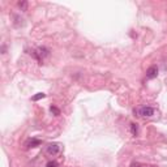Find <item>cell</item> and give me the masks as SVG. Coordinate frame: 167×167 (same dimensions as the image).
I'll return each mask as SVG.
<instances>
[{
    "label": "cell",
    "mask_w": 167,
    "mask_h": 167,
    "mask_svg": "<svg viewBox=\"0 0 167 167\" xmlns=\"http://www.w3.org/2000/svg\"><path fill=\"white\" fill-rule=\"evenodd\" d=\"M46 167H58V162L56 161H50L48 163L46 164Z\"/></svg>",
    "instance_id": "obj_10"
},
{
    "label": "cell",
    "mask_w": 167,
    "mask_h": 167,
    "mask_svg": "<svg viewBox=\"0 0 167 167\" xmlns=\"http://www.w3.org/2000/svg\"><path fill=\"white\" fill-rule=\"evenodd\" d=\"M50 110H51V112H54L55 115H60V110H59V108H56V107H54V106H51V107H50Z\"/></svg>",
    "instance_id": "obj_9"
},
{
    "label": "cell",
    "mask_w": 167,
    "mask_h": 167,
    "mask_svg": "<svg viewBox=\"0 0 167 167\" xmlns=\"http://www.w3.org/2000/svg\"><path fill=\"white\" fill-rule=\"evenodd\" d=\"M44 97H46V94H43V93H38L37 95H34L33 97V101H38V99H40V98H44Z\"/></svg>",
    "instance_id": "obj_7"
},
{
    "label": "cell",
    "mask_w": 167,
    "mask_h": 167,
    "mask_svg": "<svg viewBox=\"0 0 167 167\" xmlns=\"http://www.w3.org/2000/svg\"><path fill=\"white\" fill-rule=\"evenodd\" d=\"M60 152V145L56 142H52V144H48L47 145V153L50 155H55Z\"/></svg>",
    "instance_id": "obj_3"
},
{
    "label": "cell",
    "mask_w": 167,
    "mask_h": 167,
    "mask_svg": "<svg viewBox=\"0 0 167 167\" xmlns=\"http://www.w3.org/2000/svg\"><path fill=\"white\" fill-rule=\"evenodd\" d=\"M131 167H145V166H141V164H139V163H133Z\"/></svg>",
    "instance_id": "obj_11"
},
{
    "label": "cell",
    "mask_w": 167,
    "mask_h": 167,
    "mask_svg": "<svg viewBox=\"0 0 167 167\" xmlns=\"http://www.w3.org/2000/svg\"><path fill=\"white\" fill-rule=\"evenodd\" d=\"M131 131H132L133 136H137V133H139V127H137V124H135V123L131 124Z\"/></svg>",
    "instance_id": "obj_6"
},
{
    "label": "cell",
    "mask_w": 167,
    "mask_h": 167,
    "mask_svg": "<svg viewBox=\"0 0 167 167\" xmlns=\"http://www.w3.org/2000/svg\"><path fill=\"white\" fill-rule=\"evenodd\" d=\"M19 7L21 8L22 11H26V7H28V3H26V1H20V3H19Z\"/></svg>",
    "instance_id": "obj_8"
},
{
    "label": "cell",
    "mask_w": 167,
    "mask_h": 167,
    "mask_svg": "<svg viewBox=\"0 0 167 167\" xmlns=\"http://www.w3.org/2000/svg\"><path fill=\"white\" fill-rule=\"evenodd\" d=\"M157 76H158L157 65H152V67H149L148 71H146V77L148 78H155Z\"/></svg>",
    "instance_id": "obj_4"
},
{
    "label": "cell",
    "mask_w": 167,
    "mask_h": 167,
    "mask_svg": "<svg viewBox=\"0 0 167 167\" xmlns=\"http://www.w3.org/2000/svg\"><path fill=\"white\" fill-rule=\"evenodd\" d=\"M137 112H139L140 116H144V118H150V116H153L155 112V110L153 107H149V106H142V107H140L139 110H137Z\"/></svg>",
    "instance_id": "obj_1"
},
{
    "label": "cell",
    "mask_w": 167,
    "mask_h": 167,
    "mask_svg": "<svg viewBox=\"0 0 167 167\" xmlns=\"http://www.w3.org/2000/svg\"><path fill=\"white\" fill-rule=\"evenodd\" d=\"M33 55H34L35 59H38L39 62H42L43 58H46V56L50 55V51L46 48V47H38L34 52H33Z\"/></svg>",
    "instance_id": "obj_2"
},
{
    "label": "cell",
    "mask_w": 167,
    "mask_h": 167,
    "mask_svg": "<svg viewBox=\"0 0 167 167\" xmlns=\"http://www.w3.org/2000/svg\"><path fill=\"white\" fill-rule=\"evenodd\" d=\"M39 145H40V141L37 139H30L28 142H26V146H28V148H35V146H39Z\"/></svg>",
    "instance_id": "obj_5"
}]
</instances>
